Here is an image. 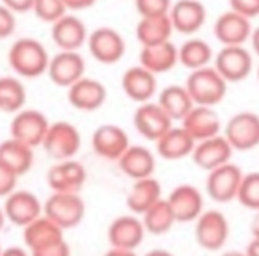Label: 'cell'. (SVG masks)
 I'll return each instance as SVG.
<instances>
[{
	"mask_svg": "<svg viewBox=\"0 0 259 256\" xmlns=\"http://www.w3.org/2000/svg\"><path fill=\"white\" fill-rule=\"evenodd\" d=\"M8 62L18 77L37 79L48 71L50 55L41 41L34 38H20L9 48Z\"/></svg>",
	"mask_w": 259,
	"mask_h": 256,
	"instance_id": "obj_1",
	"label": "cell"
},
{
	"mask_svg": "<svg viewBox=\"0 0 259 256\" xmlns=\"http://www.w3.org/2000/svg\"><path fill=\"white\" fill-rule=\"evenodd\" d=\"M185 87L194 105H202V107H215L227 94V82L213 66L190 71Z\"/></svg>",
	"mask_w": 259,
	"mask_h": 256,
	"instance_id": "obj_2",
	"label": "cell"
},
{
	"mask_svg": "<svg viewBox=\"0 0 259 256\" xmlns=\"http://www.w3.org/2000/svg\"><path fill=\"white\" fill-rule=\"evenodd\" d=\"M41 146L54 162L71 160L82 148V135L73 123L55 121L50 123V128H48Z\"/></svg>",
	"mask_w": 259,
	"mask_h": 256,
	"instance_id": "obj_3",
	"label": "cell"
},
{
	"mask_svg": "<svg viewBox=\"0 0 259 256\" xmlns=\"http://www.w3.org/2000/svg\"><path fill=\"white\" fill-rule=\"evenodd\" d=\"M43 215L54 221L62 230H73L85 217V203L80 194L52 192L43 203Z\"/></svg>",
	"mask_w": 259,
	"mask_h": 256,
	"instance_id": "obj_4",
	"label": "cell"
},
{
	"mask_svg": "<svg viewBox=\"0 0 259 256\" xmlns=\"http://www.w3.org/2000/svg\"><path fill=\"white\" fill-rule=\"evenodd\" d=\"M48 128H50V121L43 112L36 108H23L13 116L9 134L13 139L36 150L37 146L43 144Z\"/></svg>",
	"mask_w": 259,
	"mask_h": 256,
	"instance_id": "obj_5",
	"label": "cell"
},
{
	"mask_svg": "<svg viewBox=\"0 0 259 256\" xmlns=\"http://www.w3.org/2000/svg\"><path fill=\"white\" fill-rule=\"evenodd\" d=\"M224 137L234 152H250L259 146V116L238 112L224 126Z\"/></svg>",
	"mask_w": 259,
	"mask_h": 256,
	"instance_id": "obj_6",
	"label": "cell"
},
{
	"mask_svg": "<svg viewBox=\"0 0 259 256\" xmlns=\"http://www.w3.org/2000/svg\"><path fill=\"white\" fill-rule=\"evenodd\" d=\"M229 221L219 210H204L195 221V242L206 251H220L229 238Z\"/></svg>",
	"mask_w": 259,
	"mask_h": 256,
	"instance_id": "obj_7",
	"label": "cell"
},
{
	"mask_svg": "<svg viewBox=\"0 0 259 256\" xmlns=\"http://www.w3.org/2000/svg\"><path fill=\"white\" fill-rule=\"evenodd\" d=\"M241 180H243V171L240 169V166L233 162L224 164L208 173L206 194L215 203H231L238 198Z\"/></svg>",
	"mask_w": 259,
	"mask_h": 256,
	"instance_id": "obj_8",
	"label": "cell"
},
{
	"mask_svg": "<svg viewBox=\"0 0 259 256\" xmlns=\"http://www.w3.org/2000/svg\"><path fill=\"white\" fill-rule=\"evenodd\" d=\"M213 68L227 84L241 82L250 75L254 59L245 47H222L213 59Z\"/></svg>",
	"mask_w": 259,
	"mask_h": 256,
	"instance_id": "obj_9",
	"label": "cell"
},
{
	"mask_svg": "<svg viewBox=\"0 0 259 256\" xmlns=\"http://www.w3.org/2000/svg\"><path fill=\"white\" fill-rule=\"evenodd\" d=\"M172 119L163 112L156 101H146L141 103L134 112V126L135 130L146 139V141L158 142L167 132L172 128Z\"/></svg>",
	"mask_w": 259,
	"mask_h": 256,
	"instance_id": "obj_10",
	"label": "cell"
},
{
	"mask_svg": "<svg viewBox=\"0 0 259 256\" xmlns=\"http://www.w3.org/2000/svg\"><path fill=\"white\" fill-rule=\"evenodd\" d=\"M87 48L94 61L101 64H115L124 57L126 43L119 30L112 27H98L89 34Z\"/></svg>",
	"mask_w": 259,
	"mask_h": 256,
	"instance_id": "obj_11",
	"label": "cell"
},
{
	"mask_svg": "<svg viewBox=\"0 0 259 256\" xmlns=\"http://www.w3.org/2000/svg\"><path fill=\"white\" fill-rule=\"evenodd\" d=\"M87 181V169L80 160H61L55 162L47 173V184L52 192L80 194Z\"/></svg>",
	"mask_w": 259,
	"mask_h": 256,
	"instance_id": "obj_12",
	"label": "cell"
},
{
	"mask_svg": "<svg viewBox=\"0 0 259 256\" xmlns=\"http://www.w3.org/2000/svg\"><path fill=\"white\" fill-rule=\"evenodd\" d=\"M2 210H4L6 219L9 223H13L15 226L25 228L30 223H34L37 217L43 215V203L34 192L16 189L4 199Z\"/></svg>",
	"mask_w": 259,
	"mask_h": 256,
	"instance_id": "obj_13",
	"label": "cell"
},
{
	"mask_svg": "<svg viewBox=\"0 0 259 256\" xmlns=\"http://www.w3.org/2000/svg\"><path fill=\"white\" fill-rule=\"evenodd\" d=\"M146 233L148 231H146L141 217L135 213H124V215L115 217L108 224L107 238L110 242V247L135 251L144 242Z\"/></svg>",
	"mask_w": 259,
	"mask_h": 256,
	"instance_id": "obj_14",
	"label": "cell"
},
{
	"mask_svg": "<svg viewBox=\"0 0 259 256\" xmlns=\"http://www.w3.org/2000/svg\"><path fill=\"white\" fill-rule=\"evenodd\" d=\"M91 146L94 153L108 162H117L130 148V137L119 125H101L93 132Z\"/></svg>",
	"mask_w": 259,
	"mask_h": 256,
	"instance_id": "obj_15",
	"label": "cell"
},
{
	"mask_svg": "<svg viewBox=\"0 0 259 256\" xmlns=\"http://www.w3.org/2000/svg\"><path fill=\"white\" fill-rule=\"evenodd\" d=\"M176 223H195L204 212V198L197 187L190 184L178 185L167 198Z\"/></svg>",
	"mask_w": 259,
	"mask_h": 256,
	"instance_id": "obj_16",
	"label": "cell"
},
{
	"mask_svg": "<svg viewBox=\"0 0 259 256\" xmlns=\"http://www.w3.org/2000/svg\"><path fill=\"white\" fill-rule=\"evenodd\" d=\"M252 23L248 18L234 11H226L215 20L213 34L222 47H245L252 36Z\"/></svg>",
	"mask_w": 259,
	"mask_h": 256,
	"instance_id": "obj_17",
	"label": "cell"
},
{
	"mask_svg": "<svg viewBox=\"0 0 259 256\" xmlns=\"http://www.w3.org/2000/svg\"><path fill=\"white\" fill-rule=\"evenodd\" d=\"M85 73V61L80 55V52H59L54 57H50L47 75L59 87H69L83 79Z\"/></svg>",
	"mask_w": 259,
	"mask_h": 256,
	"instance_id": "obj_18",
	"label": "cell"
},
{
	"mask_svg": "<svg viewBox=\"0 0 259 256\" xmlns=\"http://www.w3.org/2000/svg\"><path fill=\"white\" fill-rule=\"evenodd\" d=\"M50 36L61 52H78L89 40L87 25L76 15H66L55 22Z\"/></svg>",
	"mask_w": 259,
	"mask_h": 256,
	"instance_id": "obj_19",
	"label": "cell"
},
{
	"mask_svg": "<svg viewBox=\"0 0 259 256\" xmlns=\"http://www.w3.org/2000/svg\"><path fill=\"white\" fill-rule=\"evenodd\" d=\"M121 87L122 93L130 98L132 101H137L139 105L146 103V101H153V96L156 94L158 89V80L156 75L148 71L146 68L139 66H132L128 68L121 77Z\"/></svg>",
	"mask_w": 259,
	"mask_h": 256,
	"instance_id": "obj_20",
	"label": "cell"
},
{
	"mask_svg": "<svg viewBox=\"0 0 259 256\" xmlns=\"http://www.w3.org/2000/svg\"><path fill=\"white\" fill-rule=\"evenodd\" d=\"M206 8L201 0H176L172 2L169 18L176 32L192 36L206 23Z\"/></svg>",
	"mask_w": 259,
	"mask_h": 256,
	"instance_id": "obj_21",
	"label": "cell"
},
{
	"mask_svg": "<svg viewBox=\"0 0 259 256\" xmlns=\"http://www.w3.org/2000/svg\"><path fill=\"white\" fill-rule=\"evenodd\" d=\"M187 134L194 139L195 142L206 141L220 135V128H222V121H220L219 114L215 112L213 107H202V105H195L187 118L181 121Z\"/></svg>",
	"mask_w": 259,
	"mask_h": 256,
	"instance_id": "obj_22",
	"label": "cell"
},
{
	"mask_svg": "<svg viewBox=\"0 0 259 256\" xmlns=\"http://www.w3.org/2000/svg\"><path fill=\"white\" fill-rule=\"evenodd\" d=\"M233 152L234 150L231 148L227 139L220 134L217 137L197 142L194 148V153H192V160H194V164L197 167L209 173V171L217 169V167L224 166V164H229Z\"/></svg>",
	"mask_w": 259,
	"mask_h": 256,
	"instance_id": "obj_23",
	"label": "cell"
},
{
	"mask_svg": "<svg viewBox=\"0 0 259 256\" xmlns=\"http://www.w3.org/2000/svg\"><path fill=\"white\" fill-rule=\"evenodd\" d=\"M107 100V87L103 82L91 77H83L68 89V101L83 112L98 111Z\"/></svg>",
	"mask_w": 259,
	"mask_h": 256,
	"instance_id": "obj_24",
	"label": "cell"
},
{
	"mask_svg": "<svg viewBox=\"0 0 259 256\" xmlns=\"http://www.w3.org/2000/svg\"><path fill=\"white\" fill-rule=\"evenodd\" d=\"M117 166L122 171V174L137 181L142 178L153 176L156 169V157L146 146L132 144L124 152V155L117 160Z\"/></svg>",
	"mask_w": 259,
	"mask_h": 256,
	"instance_id": "obj_25",
	"label": "cell"
},
{
	"mask_svg": "<svg viewBox=\"0 0 259 256\" xmlns=\"http://www.w3.org/2000/svg\"><path fill=\"white\" fill-rule=\"evenodd\" d=\"M139 64L151 71L153 75L167 73L180 64V50L172 41L153 45V47H142L139 54Z\"/></svg>",
	"mask_w": 259,
	"mask_h": 256,
	"instance_id": "obj_26",
	"label": "cell"
},
{
	"mask_svg": "<svg viewBox=\"0 0 259 256\" xmlns=\"http://www.w3.org/2000/svg\"><path fill=\"white\" fill-rule=\"evenodd\" d=\"M162 199V185L156 178L149 176L134 181L126 196V206L132 213L141 217Z\"/></svg>",
	"mask_w": 259,
	"mask_h": 256,
	"instance_id": "obj_27",
	"label": "cell"
},
{
	"mask_svg": "<svg viewBox=\"0 0 259 256\" xmlns=\"http://www.w3.org/2000/svg\"><path fill=\"white\" fill-rule=\"evenodd\" d=\"M155 144H156L158 157L174 162V160H183L187 157H192L197 142L187 134V130H185L183 126H172Z\"/></svg>",
	"mask_w": 259,
	"mask_h": 256,
	"instance_id": "obj_28",
	"label": "cell"
},
{
	"mask_svg": "<svg viewBox=\"0 0 259 256\" xmlns=\"http://www.w3.org/2000/svg\"><path fill=\"white\" fill-rule=\"evenodd\" d=\"M59 240H64V230L47 215L37 217L34 223L23 228V244L29 249V252Z\"/></svg>",
	"mask_w": 259,
	"mask_h": 256,
	"instance_id": "obj_29",
	"label": "cell"
},
{
	"mask_svg": "<svg viewBox=\"0 0 259 256\" xmlns=\"http://www.w3.org/2000/svg\"><path fill=\"white\" fill-rule=\"evenodd\" d=\"M0 162L6 164L20 178L32 169L34 148L9 137L0 142Z\"/></svg>",
	"mask_w": 259,
	"mask_h": 256,
	"instance_id": "obj_30",
	"label": "cell"
},
{
	"mask_svg": "<svg viewBox=\"0 0 259 256\" xmlns=\"http://www.w3.org/2000/svg\"><path fill=\"white\" fill-rule=\"evenodd\" d=\"M156 103L163 108V112H165L172 121H183L188 112L195 107L190 94H188L187 87L180 86V84H172V86L163 87L158 93Z\"/></svg>",
	"mask_w": 259,
	"mask_h": 256,
	"instance_id": "obj_31",
	"label": "cell"
},
{
	"mask_svg": "<svg viewBox=\"0 0 259 256\" xmlns=\"http://www.w3.org/2000/svg\"><path fill=\"white\" fill-rule=\"evenodd\" d=\"M172 32H174V27L169 15L141 18L137 27H135V38L141 43V47H153V45L170 41Z\"/></svg>",
	"mask_w": 259,
	"mask_h": 256,
	"instance_id": "obj_32",
	"label": "cell"
},
{
	"mask_svg": "<svg viewBox=\"0 0 259 256\" xmlns=\"http://www.w3.org/2000/svg\"><path fill=\"white\" fill-rule=\"evenodd\" d=\"M178 50H180V64L190 71L208 68L215 59L209 43H206L204 40H199V38L187 40L181 47H178Z\"/></svg>",
	"mask_w": 259,
	"mask_h": 256,
	"instance_id": "obj_33",
	"label": "cell"
},
{
	"mask_svg": "<svg viewBox=\"0 0 259 256\" xmlns=\"http://www.w3.org/2000/svg\"><path fill=\"white\" fill-rule=\"evenodd\" d=\"M27 89L16 77H0V112L18 114L25 108Z\"/></svg>",
	"mask_w": 259,
	"mask_h": 256,
	"instance_id": "obj_34",
	"label": "cell"
},
{
	"mask_svg": "<svg viewBox=\"0 0 259 256\" xmlns=\"http://www.w3.org/2000/svg\"><path fill=\"white\" fill-rule=\"evenodd\" d=\"M141 219L144 223L146 231L151 235H165L176 224V217H174L167 199H162L155 206H151L144 215H141Z\"/></svg>",
	"mask_w": 259,
	"mask_h": 256,
	"instance_id": "obj_35",
	"label": "cell"
},
{
	"mask_svg": "<svg viewBox=\"0 0 259 256\" xmlns=\"http://www.w3.org/2000/svg\"><path fill=\"white\" fill-rule=\"evenodd\" d=\"M236 201L245 208L259 212V171L243 174Z\"/></svg>",
	"mask_w": 259,
	"mask_h": 256,
	"instance_id": "obj_36",
	"label": "cell"
},
{
	"mask_svg": "<svg viewBox=\"0 0 259 256\" xmlns=\"http://www.w3.org/2000/svg\"><path fill=\"white\" fill-rule=\"evenodd\" d=\"M32 11L41 22L52 23V25L68 15V9L62 0H34Z\"/></svg>",
	"mask_w": 259,
	"mask_h": 256,
	"instance_id": "obj_37",
	"label": "cell"
},
{
	"mask_svg": "<svg viewBox=\"0 0 259 256\" xmlns=\"http://www.w3.org/2000/svg\"><path fill=\"white\" fill-rule=\"evenodd\" d=\"M134 4L141 18H149V16L169 15L172 0H134Z\"/></svg>",
	"mask_w": 259,
	"mask_h": 256,
	"instance_id": "obj_38",
	"label": "cell"
},
{
	"mask_svg": "<svg viewBox=\"0 0 259 256\" xmlns=\"http://www.w3.org/2000/svg\"><path fill=\"white\" fill-rule=\"evenodd\" d=\"M16 184H18V176L6 164L0 162V198L6 199L11 192H15Z\"/></svg>",
	"mask_w": 259,
	"mask_h": 256,
	"instance_id": "obj_39",
	"label": "cell"
},
{
	"mask_svg": "<svg viewBox=\"0 0 259 256\" xmlns=\"http://www.w3.org/2000/svg\"><path fill=\"white\" fill-rule=\"evenodd\" d=\"M229 8L248 20L259 16V0H229Z\"/></svg>",
	"mask_w": 259,
	"mask_h": 256,
	"instance_id": "obj_40",
	"label": "cell"
},
{
	"mask_svg": "<svg viewBox=\"0 0 259 256\" xmlns=\"http://www.w3.org/2000/svg\"><path fill=\"white\" fill-rule=\"evenodd\" d=\"M16 30V15L8 9L4 4H0V40H8Z\"/></svg>",
	"mask_w": 259,
	"mask_h": 256,
	"instance_id": "obj_41",
	"label": "cell"
},
{
	"mask_svg": "<svg viewBox=\"0 0 259 256\" xmlns=\"http://www.w3.org/2000/svg\"><path fill=\"white\" fill-rule=\"evenodd\" d=\"M30 256H71V247L66 240H59L36 251H30Z\"/></svg>",
	"mask_w": 259,
	"mask_h": 256,
	"instance_id": "obj_42",
	"label": "cell"
},
{
	"mask_svg": "<svg viewBox=\"0 0 259 256\" xmlns=\"http://www.w3.org/2000/svg\"><path fill=\"white\" fill-rule=\"evenodd\" d=\"M0 4H4L8 9H11L13 13H27L32 11L34 8V0H2Z\"/></svg>",
	"mask_w": 259,
	"mask_h": 256,
	"instance_id": "obj_43",
	"label": "cell"
},
{
	"mask_svg": "<svg viewBox=\"0 0 259 256\" xmlns=\"http://www.w3.org/2000/svg\"><path fill=\"white\" fill-rule=\"evenodd\" d=\"M68 11H83L96 4V0H62Z\"/></svg>",
	"mask_w": 259,
	"mask_h": 256,
	"instance_id": "obj_44",
	"label": "cell"
},
{
	"mask_svg": "<svg viewBox=\"0 0 259 256\" xmlns=\"http://www.w3.org/2000/svg\"><path fill=\"white\" fill-rule=\"evenodd\" d=\"M2 256H30V252L27 247L13 245V247H6L4 251H2Z\"/></svg>",
	"mask_w": 259,
	"mask_h": 256,
	"instance_id": "obj_45",
	"label": "cell"
},
{
	"mask_svg": "<svg viewBox=\"0 0 259 256\" xmlns=\"http://www.w3.org/2000/svg\"><path fill=\"white\" fill-rule=\"evenodd\" d=\"M103 256H137V252H135V251H128V249L110 247Z\"/></svg>",
	"mask_w": 259,
	"mask_h": 256,
	"instance_id": "obj_46",
	"label": "cell"
},
{
	"mask_svg": "<svg viewBox=\"0 0 259 256\" xmlns=\"http://www.w3.org/2000/svg\"><path fill=\"white\" fill-rule=\"evenodd\" d=\"M245 254L247 256H259V240L257 238H252V242H248L247 249H245Z\"/></svg>",
	"mask_w": 259,
	"mask_h": 256,
	"instance_id": "obj_47",
	"label": "cell"
},
{
	"mask_svg": "<svg viewBox=\"0 0 259 256\" xmlns=\"http://www.w3.org/2000/svg\"><path fill=\"white\" fill-rule=\"evenodd\" d=\"M250 45H252V50H254V54L259 57V27H255V29L252 30Z\"/></svg>",
	"mask_w": 259,
	"mask_h": 256,
	"instance_id": "obj_48",
	"label": "cell"
},
{
	"mask_svg": "<svg viewBox=\"0 0 259 256\" xmlns=\"http://www.w3.org/2000/svg\"><path fill=\"white\" fill-rule=\"evenodd\" d=\"M250 233H252V238H257L259 240V212H255L254 219L250 223Z\"/></svg>",
	"mask_w": 259,
	"mask_h": 256,
	"instance_id": "obj_49",
	"label": "cell"
},
{
	"mask_svg": "<svg viewBox=\"0 0 259 256\" xmlns=\"http://www.w3.org/2000/svg\"><path fill=\"white\" fill-rule=\"evenodd\" d=\"M144 256H174V254L170 251H167V249H151Z\"/></svg>",
	"mask_w": 259,
	"mask_h": 256,
	"instance_id": "obj_50",
	"label": "cell"
},
{
	"mask_svg": "<svg viewBox=\"0 0 259 256\" xmlns=\"http://www.w3.org/2000/svg\"><path fill=\"white\" fill-rule=\"evenodd\" d=\"M6 213H4V210H2V206H0V231L4 230V226H6Z\"/></svg>",
	"mask_w": 259,
	"mask_h": 256,
	"instance_id": "obj_51",
	"label": "cell"
},
{
	"mask_svg": "<svg viewBox=\"0 0 259 256\" xmlns=\"http://www.w3.org/2000/svg\"><path fill=\"white\" fill-rule=\"evenodd\" d=\"M222 256H247V254H245V251H227Z\"/></svg>",
	"mask_w": 259,
	"mask_h": 256,
	"instance_id": "obj_52",
	"label": "cell"
},
{
	"mask_svg": "<svg viewBox=\"0 0 259 256\" xmlns=\"http://www.w3.org/2000/svg\"><path fill=\"white\" fill-rule=\"evenodd\" d=\"M2 251H4V249H2V245H0V256H2Z\"/></svg>",
	"mask_w": 259,
	"mask_h": 256,
	"instance_id": "obj_53",
	"label": "cell"
},
{
	"mask_svg": "<svg viewBox=\"0 0 259 256\" xmlns=\"http://www.w3.org/2000/svg\"><path fill=\"white\" fill-rule=\"evenodd\" d=\"M257 80H259V68H257Z\"/></svg>",
	"mask_w": 259,
	"mask_h": 256,
	"instance_id": "obj_54",
	"label": "cell"
}]
</instances>
